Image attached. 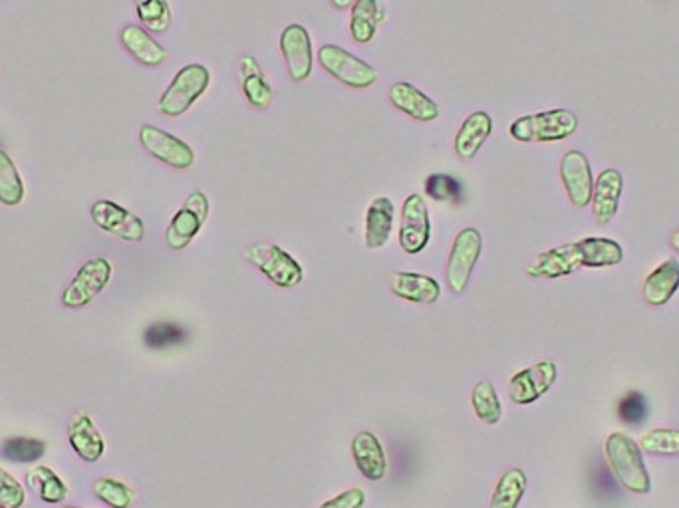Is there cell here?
<instances>
[{
    "mask_svg": "<svg viewBox=\"0 0 679 508\" xmlns=\"http://www.w3.org/2000/svg\"><path fill=\"white\" fill-rule=\"evenodd\" d=\"M608 467L617 483L634 495H648L652 490V478L642 456V449L632 437L624 433L608 436L604 443Z\"/></svg>",
    "mask_w": 679,
    "mask_h": 508,
    "instance_id": "6da1fadb",
    "label": "cell"
},
{
    "mask_svg": "<svg viewBox=\"0 0 679 508\" xmlns=\"http://www.w3.org/2000/svg\"><path fill=\"white\" fill-rule=\"evenodd\" d=\"M578 129V117L570 110H548L523 115L509 125V134L521 144H553L563 142Z\"/></svg>",
    "mask_w": 679,
    "mask_h": 508,
    "instance_id": "7a4b0ae2",
    "label": "cell"
},
{
    "mask_svg": "<svg viewBox=\"0 0 679 508\" xmlns=\"http://www.w3.org/2000/svg\"><path fill=\"white\" fill-rule=\"evenodd\" d=\"M211 83V72L203 64H187L176 74V78L167 86L157 110L167 117H179L189 112V108L196 104L201 95L205 94Z\"/></svg>",
    "mask_w": 679,
    "mask_h": 508,
    "instance_id": "3957f363",
    "label": "cell"
},
{
    "mask_svg": "<svg viewBox=\"0 0 679 508\" xmlns=\"http://www.w3.org/2000/svg\"><path fill=\"white\" fill-rule=\"evenodd\" d=\"M319 64L332 78L354 90H366L378 82V72L371 64L364 63L336 44H324L319 48Z\"/></svg>",
    "mask_w": 679,
    "mask_h": 508,
    "instance_id": "277c9868",
    "label": "cell"
},
{
    "mask_svg": "<svg viewBox=\"0 0 679 508\" xmlns=\"http://www.w3.org/2000/svg\"><path fill=\"white\" fill-rule=\"evenodd\" d=\"M247 259L278 289H294L304 279L299 262L277 245L255 242L247 249Z\"/></svg>",
    "mask_w": 679,
    "mask_h": 508,
    "instance_id": "5b68a950",
    "label": "cell"
},
{
    "mask_svg": "<svg viewBox=\"0 0 679 508\" xmlns=\"http://www.w3.org/2000/svg\"><path fill=\"white\" fill-rule=\"evenodd\" d=\"M481 252H483V239L477 228H464L457 233L445 270V281L453 294H461L467 289Z\"/></svg>",
    "mask_w": 679,
    "mask_h": 508,
    "instance_id": "8992f818",
    "label": "cell"
},
{
    "mask_svg": "<svg viewBox=\"0 0 679 508\" xmlns=\"http://www.w3.org/2000/svg\"><path fill=\"white\" fill-rule=\"evenodd\" d=\"M113 276L112 262L103 257L88 260L82 269L76 272L73 281L63 292V306L66 308H82L110 284Z\"/></svg>",
    "mask_w": 679,
    "mask_h": 508,
    "instance_id": "52a82bcc",
    "label": "cell"
},
{
    "mask_svg": "<svg viewBox=\"0 0 679 508\" xmlns=\"http://www.w3.org/2000/svg\"><path fill=\"white\" fill-rule=\"evenodd\" d=\"M209 217V199L201 191H193L186 199V205L179 208L165 230V242L174 250L186 249L196 239L199 230Z\"/></svg>",
    "mask_w": 679,
    "mask_h": 508,
    "instance_id": "ba28073f",
    "label": "cell"
},
{
    "mask_svg": "<svg viewBox=\"0 0 679 508\" xmlns=\"http://www.w3.org/2000/svg\"><path fill=\"white\" fill-rule=\"evenodd\" d=\"M140 144L149 156L174 169H189L196 163V151L183 139L167 134L162 127L144 124L140 127Z\"/></svg>",
    "mask_w": 679,
    "mask_h": 508,
    "instance_id": "9c48e42d",
    "label": "cell"
},
{
    "mask_svg": "<svg viewBox=\"0 0 679 508\" xmlns=\"http://www.w3.org/2000/svg\"><path fill=\"white\" fill-rule=\"evenodd\" d=\"M90 217L96 223V227L102 228L118 239L125 240V242L144 240V221L113 201H108V199L96 201L90 207Z\"/></svg>",
    "mask_w": 679,
    "mask_h": 508,
    "instance_id": "30bf717a",
    "label": "cell"
},
{
    "mask_svg": "<svg viewBox=\"0 0 679 508\" xmlns=\"http://www.w3.org/2000/svg\"><path fill=\"white\" fill-rule=\"evenodd\" d=\"M556 375L558 372H556L555 362L541 360L511 377L509 395L516 405L535 404L555 385Z\"/></svg>",
    "mask_w": 679,
    "mask_h": 508,
    "instance_id": "8fae6325",
    "label": "cell"
},
{
    "mask_svg": "<svg viewBox=\"0 0 679 508\" xmlns=\"http://www.w3.org/2000/svg\"><path fill=\"white\" fill-rule=\"evenodd\" d=\"M432 239L430 213L422 195L413 193L403 201L400 247L408 255H420Z\"/></svg>",
    "mask_w": 679,
    "mask_h": 508,
    "instance_id": "7c38bea8",
    "label": "cell"
},
{
    "mask_svg": "<svg viewBox=\"0 0 679 508\" xmlns=\"http://www.w3.org/2000/svg\"><path fill=\"white\" fill-rule=\"evenodd\" d=\"M560 179L570 205L582 208L590 205L594 191V176L588 157L582 151H566L560 159Z\"/></svg>",
    "mask_w": 679,
    "mask_h": 508,
    "instance_id": "4fadbf2b",
    "label": "cell"
},
{
    "mask_svg": "<svg viewBox=\"0 0 679 508\" xmlns=\"http://www.w3.org/2000/svg\"><path fill=\"white\" fill-rule=\"evenodd\" d=\"M280 53L287 64L290 80L304 82L312 74V41L302 24H289L280 34Z\"/></svg>",
    "mask_w": 679,
    "mask_h": 508,
    "instance_id": "5bb4252c",
    "label": "cell"
},
{
    "mask_svg": "<svg viewBox=\"0 0 679 508\" xmlns=\"http://www.w3.org/2000/svg\"><path fill=\"white\" fill-rule=\"evenodd\" d=\"M582 267V252L578 249V242L560 245L556 249L545 250L526 267V276L531 279H563Z\"/></svg>",
    "mask_w": 679,
    "mask_h": 508,
    "instance_id": "9a60e30c",
    "label": "cell"
},
{
    "mask_svg": "<svg viewBox=\"0 0 679 508\" xmlns=\"http://www.w3.org/2000/svg\"><path fill=\"white\" fill-rule=\"evenodd\" d=\"M388 100L398 112L423 124H430L439 117V105L410 82L391 83Z\"/></svg>",
    "mask_w": 679,
    "mask_h": 508,
    "instance_id": "2e32d148",
    "label": "cell"
},
{
    "mask_svg": "<svg viewBox=\"0 0 679 508\" xmlns=\"http://www.w3.org/2000/svg\"><path fill=\"white\" fill-rule=\"evenodd\" d=\"M622 189H624V177L617 169H604L594 179L590 207H592V215L597 218L598 225H608L612 218L616 217Z\"/></svg>",
    "mask_w": 679,
    "mask_h": 508,
    "instance_id": "e0dca14e",
    "label": "cell"
},
{
    "mask_svg": "<svg viewBox=\"0 0 679 508\" xmlns=\"http://www.w3.org/2000/svg\"><path fill=\"white\" fill-rule=\"evenodd\" d=\"M68 443L73 447L74 453L80 456L86 463H98L105 453V441L98 427L92 421V417L86 411H78L73 415L68 424Z\"/></svg>",
    "mask_w": 679,
    "mask_h": 508,
    "instance_id": "ac0fdd59",
    "label": "cell"
},
{
    "mask_svg": "<svg viewBox=\"0 0 679 508\" xmlns=\"http://www.w3.org/2000/svg\"><path fill=\"white\" fill-rule=\"evenodd\" d=\"M352 455L361 477L368 481H381L388 475V456L380 439L371 431H360L352 439Z\"/></svg>",
    "mask_w": 679,
    "mask_h": 508,
    "instance_id": "d6986e66",
    "label": "cell"
},
{
    "mask_svg": "<svg viewBox=\"0 0 679 508\" xmlns=\"http://www.w3.org/2000/svg\"><path fill=\"white\" fill-rule=\"evenodd\" d=\"M491 134H493L491 115L487 112H474V114L467 115L464 124L459 125L455 139H453L455 156L459 157L461 161H471L481 151V147Z\"/></svg>",
    "mask_w": 679,
    "mask_h": 508,
    "instance_id": "ffe728a7",
    "label": "cell"
},
{
    "mask_svg": "<svg viewBox=\"0 0 679 508\" xmlns=\"http://www.w3.org/2000/svg\"><path fill=\"white\" fill-rule=\"evenodd\" d=\"M390 291L402 301L415 302V304H433L442 296L439 282L415 272H391Z\"/></svg>",
    "mask_w": 679,
    "mask_h": 508,
    "instance_id": "44dd1931",
    "label": "cell"
},
{
    "mask_svg": "<svg viewBox=\"0 0 679 508\" xmlns=\"http://www.w3.org/2000/svg\"><path fill=\"white\" fill-rule=\"evenodd\" d=\"M679 291V262L676 259L664 260L656 269L649 272L642 286L644 301L649 306L668 304L674 294Z\"/></svg>",
    "mask_w": 679,
    "mask_h": 508,
    "instance_id": "7402d4cb",
    "label": "cell"
},
{
    "mask_svg": "<svg viewBox=\"0 0 679 508\" xmlns=\"http://www.w3.org/2000/svg\"><path fill=\"white\" fill-rule=\"evenodd\" d=\"M120 41L124 44L125 50L134 56L137 63L147 68L162 66L167 60V53L159 42L155 41L144 26L127 24L120 34Z\"/></svg>",
    "mask_w": 679,
    "mask_h": 508,
    "instance_id": "603a6c76",
    "label": "cell"
},
{
    "mask_svg": "<svg viewBox=\"0 0 679 508\" xmlns=\"http://www.w3.org/2000/svg\"><path fill=\"white\" fill-rule=\"evenodd\" d=\"M241 88L248 104L255 110H267L272 102V88L265 80V74L260 70L255 56L241 58Z\"/></svg>",
    "mask_w": 679,
    "mask_h": 508,
    "instance_id": "cb8c5ba5",
    "label": "cell"
},
{
    "mask_svg": "<svg viewBox=\"0 0 679 508\" xmlns=\"http://www.w3.org/2000/svg\"><path fill=\"white\" fill-rule=\"evenodd\" d=\"M393 203L388 197L374 199L366 213V247L381 249L391 237Z\"/></svg>",
    "mask_w": 679,
    "mask_h": 508,
    "instance_id": "d4e9b609",
    "label": "cell"
},
{
    "mask_svg": "<svg viewBox=\"0 0 679 508\" xmlns=\"http://www.w3.org/2000/svg\"><path fill=\"white\" fill-rule=\"evenodd\" d=\"M578 249L582 252V267L588 269H604V267H617L624 260V249L616 240L604 237H588L578 242Z\"/></svg>",
    "mask_w": 679,
    "mask_h": 508,
    "instance_id": "484cf974",
    "label": "cell"
},
{
    "mask_svg": "<svg viewBox=\"0 0 679 508\" xmlns=\"http://www.w3.org/2000/svg\"><path fill=\"white\" fill-rule=\"evenodd\" d=\"M526 493V475L523 469H509L497 481L491 507L489 508H519Z\"/></svg>",
    "mask_w": 679,
    "mask_h": 508,
    "instance_id": "4316f807",
    "label": "cell"
},
{
    "mask_svg": "<svg viewBox=\"0 0 679 508\" xmlns=\"http://www.w3.org/2000/svg\"><path fill=\"white\" fill-rule=\"evenodd\" d=\"M26 483L41 497V500L48 503V505H60L68 495L66 483L46 465L32 467L26 473Z\"/></svg>",
    "mask_w": 679,
    "mask_h": 508,
    "instance_id": "83f0119b",
    "label": "cell"
},
{
    "mask_svg": "<svg viewBox=\"0 0 679 508\" xmlns=\"http://www.w3.org/2000/svg\"><path fill=\"white\" fill-rule=\"evenodd\" d=\"M471 405H474L477 419L483 421L485 426H497L503 417V405H501L494 385L489 380H481L475 384L474 392H471Z\"/></svg>",
    "mask_w": 679,
    "mask_h": 508,
    "instance_id": "f1b7e54d",
    "label": "cell"
},
{
    "mask_svg": "<svg viewBox=\"0 0 679 508\" xmlns=\"http://www.w3.org/2000/svg\"><path fill=\"white\" fill-rule=\"evenodd\" d=\"M24 199V183L21 171L14 166L7 149L0 147V203L7 207H19Z\"/></svg>",
    "mask_w": 679,
    "mask_h": 508,
    "instance_id": "f546056e",
    "label": "cell"
},
{
    "mask_svg": "<svg viewBox=\"0 0 679 508\" xmlns=\"http://www.w3.org/2000/svg\"><path fill=\"white\" fill-rule=\"evenodd\" d=\"M135 12L147 32L165 34L171 26V9L167 0H135Z\"/></svg>",
    "mask_w": 679,
    "mask_h": 508,
    "instance_id": "4dcf8cb0",
    "label": "cell"
},
{
    "mask_svg": "<svg viewBox=\"0 0 679 508\" xmlns=\"http://www.w3.org/2000/svg\"><path fill=\"white\" fill-rule=\"evenodd\" d=\"M46 455V443L32 437H12L0 445V456L12 463H36Z\"/></svg>",
    "mask_w": 679,
    "mask_h": 508,
    "instance_id": "1f68e13d",
    "label": "cell"
},
{
    "mask_svg": "<svg viewBox=\"0 0 679 508\" xmlns=\"http://www.w3.org/2000/svg\"><path fill=\"white\" fill-rule=\"evenodd\" d=\"M96 497L112 508H130L134 505V490L113 477H98L92 483Z\"/></svg>",
    "mask_w": 679,
    "mask_h": 508,
    "instance_id": "d6a6232c",
    "label": "cell"
},
{
    "mask_svg": "<svg viewBox=\"0 0 679 508\" xmlns=\"http://www.w3.org/2000/svg\"><path fill=\"white\" fill-rule=\"evenodd\" d=\"M638 445L649 455H679V429H649L639 437Z\"/></svg>",
    "mask_w": 679,
    "mask_h": 508,
    "instance_id": "836d02e7",
    "label": "cell"
},
{
    "mask_svg": "<svg viewBox=\"0 0 679 508\" xmlns=\"http://www.w3.org/2000/svg\"><path fill=\"white\" fill-rule=\"evenodd\" d=\"M186 336V330L181 326L171 324V321H159L145 330L144 342L147 348L159 352V350H169V348L183 343Z\"/></svg>",
    "mask_w": 679,
    "mask_h": 508,
    "instance_id": "e575fe53",
    "label": "cell"
},
{
    "mask_svg": "<svg viewBox=\"0 0 679 508\" xmlns=\"http://www.w3.org/2000/svg\"><path fill=\"white\" fill-rule=\"evenodd\" d=\"M648 399L639 392H630L617 404V417L624 426L638 427L648 419Z\"/></svg>",
    "mask_w": 679,
    "mask_h": 508,
    "instance_id": "d590c367",
    "label": "cell"
},
{
    "mask_svg": "<svg viewBox=\"0 0 679 508\" xmlns=\"http://www.w3.org/2000/svg\"><path fill=\"white\" fill-rule=\"evenodd\" d=\"M0 503L9 508H22L26 503L24 487L2 467H0Z\"/></svg>",
    "mask_w": 679,
    "mask_h": 508,
    "instance_id": "8d00e7d4",
    "label": "cell"
},
{
    "mask_svg": "<svg viewBox=\"0 0 679 508\" xmlns=\"http://www.w3.org/2000/svg\"><path fill=\"white\" fill-rule=\"evenodd\" d=\"M364 503H366V495L361 488L356 487L340 493L338 497L330 498L319 508H361Z\"/></svg>",
    "mask_w": 679,
    "mask_h": 508,
    "instance_id": "74e56055",
    "label": "cell"
},
{
    "mask_svg": "<svg viewBox=\"0 0 679 508\" xmlns=\"http://www.w3.org/2000/svg\"><path fill=\"white\" fill-rule=\"evenodd\" d=\"M350 34L352 41L358 42V44H368L376 36V22L360 19V16H352Z\"/></svg>",
    "mask_w": 679,
    "mask_h": 508,
    "instance_id": "f35d334b",
    "label": "cell"
},
{
    "mask_svg": "<svg viewBox=\"0 0 679 508\" xmlns=\"http://www.w3.org/2000/svg\"><path fill=\"white\" fill-rule=\"evenodd\" d=\"M352 16H360V19H368L376 24L383 21V7L378 4V0H356L352 4Z\"/></svg>",
    "mask_w": 679,
    "mask_h": 508,
    "instance_id": "ab89813d",
    "label": "cell"
},
{
    "mask_svg": "<svg viewBox=\"0 0 679 508\" xmlns=\"http://www.w3.org/2000/svg\"><path fill=\"white\" fill-rule=\"evenodd\" d=\"M452 185L453 181H449L447 177H432V179L427 181V193H430L433 199L445 201V199H452Z\"/></svg>",
    "mask_w": 679,
    "mask_h": 508,
    "instance_id": "60d3db41",
    "label": "cell"
},
{
    "mask_svg": "<svg viewBox=\"0 0 679 508\" xmlns=\"http://www.w3.org/2000/svg\"><path fill=\"white\" fill-rule=\"evenodd\" d=\"M354 2H356V0H332V4H334L336 9H350Z\"/></svg>",
    "mask_w": 679,
    "mask_h": 508,
    "instance_id": "b9f144b4",
    "label": "cell"
},
{
    "mask_svg": "<svg viewBox=\"0 0 679 508\" xmlns=\"http://www.w3.org/2000/svg\"><path fill=\"white\" fill-rule=\"evenodd\" d=\"M669 245H671V249L679 252V228L676 233H674V235H671V237H669Z\"/></svg>",
    "mask_w": 679,
    "mask_h": 508,
    "instance_id": "7bdbcfd3",
    "label": "cell"
},
{
    "mask_svg": "<svg viewBox=\"0 0 679 508\" xmlns=\"http://www.w3.org/2000/svg\"><path fill=\"white\" fill-rule=\"evenodd\" d=\"M60 508H84V507H74V505H63Z\"/></svg>",
    "mask_w": 679,
    "mask_h": 508,
    "instance_id": "ee69618b",
    "label": "cell"
},
{
    "mask_svg": "<svg viewBox=\"0 0 679 508\" xmlns=\"http://www.w3.org/2000/svg\"><path fill=\"white\" fill-rule=\"evenodd\" d=\"M0 508H9V507H7V505H2V503H0Z\"/></svg>",
    "mask_w": 679,
    "mask_h": 508,
    "instance_id": "f6af8a7d",
    "label": "cell"
}]
</instances>
